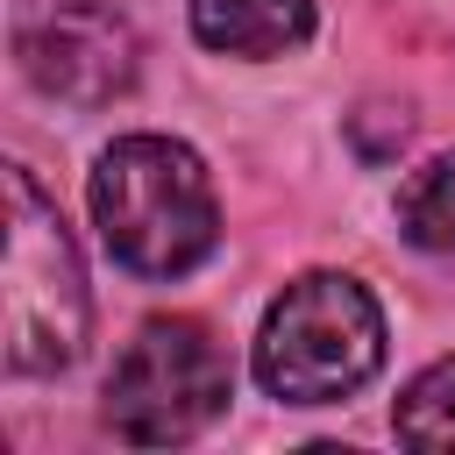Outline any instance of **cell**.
Here are the masks:
<instances>
[{
	"instance_id": "5b68a950",
	"label": "cell",
	"mask_w": 455,
	"mask_h": 455,
	"mask_svg": "<svg viewBox=\"0 0 455 455\" xmlns=\"http://www.w3.org/2000/svg\"><path fill=\"white\" fill-rule=\"evenodd\" d=\"M14 57H21V71H28L36 92H50L64 107H107V100H121L135 85L142 36L107 0H57L36 21H21Z\"/></svg>"
},
{
	"instance_id": "52a82bcc",
	"label": "cell",
	"mask_w": 455,
	"mask_h": 455,
	"mask_svg": "<svg viewBox=\"0 0 455 455\" xmlns=\"http://www.w3.org/2000/svg\"><path fill=\"white\" fill-rule=\"evenodd\" d=\"M398 235L427 256H455V149H441L398 185Z\"/></svg>"
},
{
	"instance_id": "ba28073f",
	"label": "cell",
	"mask_w": 455,
	"mask_h": 455,
	"mask_svg": "<svg viewBox=\"0 0 455 455\" xmlns=\"http://www.w3.org/2000/svg\"><path fill=\"white\" fill-rule=\"evenodd\" d=\"M391 427H398V441H412V448H455V355H448V363H427V370L398 391Z\"/></svg>"
},
{
	"instance_id": "3957f363",
	"label": "cell",
	"mask_w": 455,
	"mask_h": 455,
	"mask_svg": "<svg viewBox=\"0 0 455 455\" xmlns=\"http://www.w3.org/2000/svg\"><path fill=\"white\" fill-rule=\"evenodd\" d=\"M384 363V306L348 270L291 277L256 327V384L284 405H334Z\"/></svg>"
},
{
	"instance_id": "8992f818",
	"label": "cell",
	"mask_w": 455,
	"mask_h": 455,
	"mask_svg": "<svg viewBox=\"0 0 455 455\" xmlns=\"http://www.w3.org/2000/svg\"><path fill=\"white\" fill-rule=\"evenodd\" d=\"M192 36L220 57H284L313 36V0H185Z\"/></svg>"
},
{
	"instance_id": "277c9868",
	"label": "cell",
	"mask_w": 455,
	"mask_h": 455,
	"mask_svg": "<svg viewBox=\"0 0 455 455\" xmlns=\"http://www.w3.org/2000/svg\"><path fill=\"white\" fill-rule=\"evenodd\" d=\"M228 405V355L199 320H142L107 370V427L128 448H178Z\"/></svg>"
},
{
	"instance_id": "7a4b0ae2",
	"label": "cell",
	"mask_w": 455,
	"mask_h": 455,
	"mask_svg": "<svg viewBox=\"0 0 455 455\" xmlns=\"http://www.w3.org/2000/svg\"><path fill=\"white\" fill-rule=\"evenodd\" d=\"M7 249H0V355L14 377H50L78 363L92 327V291L71 228L43 199V185L7 164Z\"/></svg>"
},
{
	"instance_id": "6da1fadb",
	"label": "cell",
	"mask_w": 455,
	"mask_h": 455,
	"mask_svg": "<svg viewBox=\"0 0 455 455\" xmlns=\"http://www.w3.org/2000/svg\"><path fill=\"white\" fill-rule=\"evenodd\" d=\"M92 220L121 270L135 277H185L220 242V206L199 149L171 135H121L92 164Z\"/></svg>"
}]
</instances>
